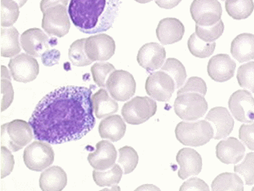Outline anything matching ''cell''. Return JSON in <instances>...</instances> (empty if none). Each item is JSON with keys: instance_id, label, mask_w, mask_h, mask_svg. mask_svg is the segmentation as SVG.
<instances>
[{"instance_id": "6da1fadb", "label": "cell", "mask_w": 254, "mask_h": 191, "mask_svg": "<svg viewBox=\"0 0 254 191\" xmlns=\"http://www.w3.org/2000/svg\"><path fill=\"white\" fill-rule=\"evenodd\" d=\"M92 94L87 87L64 86L44 96L29 120L34 138L58 145L85 137L95 124Z\"/></svg>"}, {"instance_id": "7a4b0ae2", "label": "cell", "mask_w": 254, "mask_h": 191, "mask_svg": "<svg viewBox=\"0 0 254 191\" xmlns=\"http://www.w3.org/2000/svg\"><path fill=\"white\" fill-rule=\"evenodd\" d=\"M120 0H70L68 14L74 27L84 34L107 31L120 10Z\"/></svg>"}, {"instance_id": "3957f363", "label": "cell", "mask_w": 254, "mask_h": 191, "mask_svg": "<svg viewBox=\"0 0 254 191\" xmlns=\"http://www.w3.org/2000/svg\"><path fill=\"white\" fill-rule=\"evenodd\" d=\"M175 135L182 145L199 147L210 142L214 137V128L206 120L191 123L182 121L176 126Z\"/></svg>"}, {"instance_id": "277c9868", "label": "cell", "mask_w": 254, "mask_h": 191, "mask_svg": "<svg viewBox=\"0 0 254 191\" xmlns=\"http://www.w3.org/2000/svg\"><path fill=\"white\" fill-rule=\"evenodd\" d=\"M30 124L16 119L1 125V145L16 152L25 147L34 138Z\"/></svg>"}, {"instance_id": "5b68a950", "label": "cell", "mask_w": 254, "mask_h": 191, "mask_svg": "<svg viewBox=\"0 0 254 191\" xmlns=\"http://www.w3.org/2000/svg\"><path fill=\"white\" fill-rule=\"evenodd\" d=\"M174 107L175 113L181 119L194 121L205 115L208 110V103L201 94L186 93L178 96Z\"/></svg>"}, {"instance_id": "8992f818", "label": "cell", "mask_w": 254, "mask_h": 191, "mask_svg": "<svg viewBox=\"0 0 254 191\" xmlns=\"http://www.w3.org/2000/svg\"><path fill=\"white\" fill-rule=\"evenodd\" d=\"M157 109V103L151 98L136 96L124 105L122 115L126 122L138 125L155 115Z\"/></svg>"}, {"instance_id": "52a82bcc", "label": "cell", "mask_w": 254, "mask_h": 191, "mask_svg": "<svg viewBox=\"0 0 254 191\" xmlns=\"http://www.w3.org/2000/svg\"><path fill=\"white\" fill-rule=\"evenodd\" d=\"M55 161V152L49 143L36 141L23 152V162L29 170L41 172L52 166Z\"/></svg>"}, {"instance_id": "ba28073f", "label": "cell", "mask_w": 254, "mask_h": 191, "mask_svg": "<svg viewBox=\"0 0 254 191\" xmlns=\"http://www.w3.org/2000/svg\"><path fill=\"white\" fill-rule=\"evenodd\" d=\"M106 88L113 99L127 101L136 92V82L132 75L124 70H115L106 81Z\"/></svg>"}, {"instance_id": "9c48e42d", "label": "cell", "mask_w": 254, "mask_h": 191, "mask_svg": "<svg viewBox=\"0 0 254 191\" xmlns=\"http://www.w3.org/2000/svg\"><path fill=\"white\" fill-rule=\"evenodd\" d=\"M190 12L196 24L208 27L219 23L222 9L218 0H194Z\"/></svg>"}, {"instance_id": "30bf717a", "label": "cell", "mask_w": 254, "mask_h": 191, "mask_svg": "<svg viewBox=\"0 0 254 191\" xmlns=\"http://www.w3.org/2000/svg\"><path fill=\"white\" fill-rule=\"evenodd\" d=\"M146 92L156 100L168 102L175 92L176 86L169 75L163 71L151 73L145 84Z\"/></svg>"}, {"instance_id": "8fae6325", "label": "cell", "mask_w": 254, "mask_h": 191, "mask_svg": "<svg viewBox=\"0 0 254 191\" xmlns=\"http://www.w3.org/2000/svg\"><path fill=\"white\" fill-rule=\"evenodd\" d=\"M43 14L42 27L50 36L63 37L68 33L71 23L65 6L49 8Z\"/></svg>"}, {"instance_id": "7c38bea8", "label": "cell", "mask_w": 254, "mask_h": 191, "mask_svg": "<svg viewBox=\"0 0 254 191\" xmlns=\"http://www.w3.org/2000/svg\"><path fill=\"white\" fill-rule=\"evenodd\" d=\"M22 48L26 53L38 58L50 48L58 44L56 38H50L39 28H31L26 30L20 37Z\"/></svg>"}, {"instance_id": "4fadbf2b", "label": "cell", "mask_w": 254, "mask_h": 191, "mask_svg": "<svg viewBox=\"0 0 254 191\" xmlns=\"http://www.w3.org/2000/svg\"><path fill=\"white\" fill-rule=\"evenodd\" d=\"M9 68L13 80L23 84L34 81L39 74V64L28 54L22 53L12 58Z\"/></svg>"}, {"instance_id": "5bb4252c", "label": "cell", "mask_w": 254, "mask_h": 191, "mask_svg": "<svg viewBox=\"0 0 254 191\" xmlns=\"http://www.w3.org/2000/svg\"><path fill=\"white\" fill-rule=\"evenodd\" d=\"M115 41L108 34H97L86 39L85 52L92 62L109 60L115 54Z\"/></svg>"}, {"instance_id": "9a60e30c", "label": "cell", "mask_w": 254, "mask_h": 191, "mask_svg": "<svg viewBox=\"0 0 254 191\" xmlns=\"http://www.w3.org/2000/svg\"><path fill=\"white\" fill-rule=\"evenodd\" d=\"M229 107L233 117L240 122L251 123L254 120V98L247 91L239 90L232 94Z\"/></svg>"}, {"instance_id": "2e32d148", "label": "cell", "mask_w": 254, "mask_h": 191, "mask_svg": "<svg viewBox=\"0 0 254 191\" xmlns=\"http://www.w3.org/2000/svg\"><path fill=\"white\" fill-rule=\"evenodd\" d=\"M165 59L166 51L162 45L155 42L144 44L137 54L138 64L148 73L161 69Z\"/></svg>"}, {"instance_id": "e0dca14e", "label": "cell", "mask_w": 254, "mask_h": 191, "mask_svg": "<svg viewBox=\"0 0 254 191\" xmlns=\"http://www.w3.org/2000/svg\"><path fill=\"white\" fill-rule=\"evenodd\" d=\"M237 64L226 54H219L212 57L208 61V76L214 81L224 83L234 76Z\"/></svg>"}, {"instance_id": "ac0fdd59", "label": "cell", "mask_w": 254, "mask_h": 191, "mask_svg": "<svg viewBox=\"0 0 254 191\" xmlns=\"http://www.w3.org/2000/svg\"><path fill=\"white\" fill-rule=\"evenodd\" d=\"M95 152L88 156V161L91 167L96 170H105L115 165L117 158L116 148L109 141H101L96 144Z\"/></svg>"}, {"instance_id": "d6986e66", "label": "cell", "mask_w": 254, "mask_h": 191, "mask_svg": "<svg viewBox=\"0 0 254 191\" xmlns=\"http://www.w3.org/2000/svg\"><path fill=\"white\" fill-rule=\"evenodd\" d=\"M176 161L180 166L179 177L182 180L198 175L202 169L201 155L190 148L181 149L177 154Z\"/></svg>"}, {"instance_id": "ffe728a7", "label": "cell", "mask_w": 254, "mask_h": 191, "mask_svg": "<svg viewBox=\"0 0 254 191\" xmlns=\"http://www.w3.org/2000/svg\"><path fill=\"white\" fill-rule=\"evenodd\" d=\"M205 120L212 123L215 128V140L226 138L231 134L234 127V120L226 108L217 106L211 109Z\"/></svg>"}, {"instance_id": "44dd1931", "label": "cell", "mask_w": 254, "mask_h": 191, "mask_svg": "<svg viewBox=\"0 0 254 191\" xmlns=\"http://www.w3.org/2000/svg\"><path fill=\"white\" fill-rule=\"evenodd\" d=\"M245 152L244 144L233 137L220 141L215 147L216 157L224 164H237L244 158Z\"/></svg>"}, {"instance_id": "7402d4cb", "label": "cell", "mask_w": 254, "mask_h": 191, "mask_svg": "<svg viewBox=\"0 0 254 191\" xmlns=\"http://www.w3.org/2000/svg\"><path fill=\"white\" fill-rule=\"evenodd\" d=\"M185 26L176 18H165L159 22L156 34L157 39L164 45L175 44L183 38Z\"/></svg>"}, {"instance_id": "603a6c76", "label": "cell", "mask_w": 254, "mask_h": 191, "mask_svg": "<svg viewBox=\"0 0 254 191\" xmlns=\"http://www.w3.org/2000/svg\"><path fill=\"white\" fill-rule=\"evenodd\" d=\"M67 183V174L59 167H52L44 170L39 180L42 191H62Z\"/></svg>"}, {"instance_id": "cb8c5ba5", "label": "cell", "mask_w": 254, "mask_h": 191, "mask_svg": "<svg viewBox=\"0 0 254 191\" xmlns=\"http://www.w3.org/2000/svg\"><path fill=\"white\" fill-rule=\"evenodd\" d=\"M232 56L240 63L254 59V34L244 33L231 43Z\"/></svg>"}, {"instance_id": "d4e9b609", "label": "cell", "mask_w": 254, "mask_h": 191, "mask_svg": "<svg viewBox=\"0 0 254 191\" xmlns=\"http://www.w3.org/2000/svg\"><path fill=\"white\" fill-rule=\"evenodd\" d=\"M127 131V125L121 116L111 115L101 121L99 133L102 138H106L116 142L124 138Z\"/></svg>"}, {"instance_id": "484cf974", "label": "cell", "mask_w": 254, "mask_h": 191, "mask_svg": "<svg viewBox=\"0 0 254 191\" xmlns=\"http://www.w3.org/2000/svg\"><path fill=\"white\" fill-rule=\"evenodd\" d=\"M94 110L98 119L109 117L117 113L119 105L116 99L110 97L107 91L102 88L92 96Z\"/></svg>"}, {"instance_id": "4316f807", "label": "cell", "mask_w": 254, "mask_h": 191, "mask_svg": "<svg viewBox=\"0 0 254 191\" xmlns=\"http://www.w3.org/2000/svg\"><path fill=\"white\" fill-rule=\"evenodd\" d=\"M0 53L4 58L16 56L21 51L19 42V32L14 27H2L0 30Z\"/></svg>"}, {"instance_id": "83f0119b", "label": "cell", "mask_w": 254, "mask_h": 191, "mask_svg": "<svg viewBox=\"0 0 254 191\" xmlns=\"http://www.w3.org/2000/svg\"><path fill=\"white\" fill-rule=\"evenodd\" d=\"M212 191H244V182L233 173H223L215 177L212 183Z\"/></svg>"}, {"instance_id": "f1b7e54d", "label": "cell", "mask_w": 254, "mask_h": 191, "mask_svg": "<svg viewBox=\"0 0 254 191\" xmlns=\"http://www.w3.org/2000/svg\"><path fill=\"white\" fill-rule=\"evenodd\" d=\"M254 9L253 0H226V12L234 20H245L252 14Z\"/></svg>"}, {"instance_id": "f546056e", "label": "cell", "mask_w": 254, "mask_h": 191, "mask_svg": "<svg viewBox=\"0 0 254 191\" xmlns=\"http://www.w3.org/2000/svg\"><path fill=\"white\" fill-rule=\"evenodd\" d=\"M123 172L118 164H115L107 171H98L95 170L92 172V177L96 185L99 187H113L118 184L122 178Z\"/></svg>"}, {"instance_id": "4dcf8cb0", "label": "cell", "mask_w": 254, "mask_h": 191, "mask_svg": "<svg viewBox=\"0 0 254 191\" xmlns=\"http://www.w3.org/2000/svg\"><path fill=\"white\" fill-rule=\"evenodd\" d=\"M189 52L193 56L199 59H205L211 56L215 52V42H205L200 39L195 33L191 34L188 41Z\"/></svg>"}, {"instance_id": "1f68e13d", "label": "cell", "mask_w": 254, "mask_h": 191, "mask_svg": "<svg viewBox=\"0 0 254 191\" xmlns=\"http://www.w3.org/2000/svg\"><path fill=\"white\" fill-rule=\"evenodd\" d=\"M161 71L166 73L173 79L177 89L182 87L187 78V73L183 64L173 58L167 59L164 66L161 67Z\"/></svg>"}, {"instance_id": "d6a6232c", "label": "cell", "mask_w": 254, "mask_h": 191, "mask_svg": "<svg viewBox=\"0 0 254 191\" xmlns=\"http://www.w3.org/2000/svg\"><path fill=\"white\" fill-rule=\"evenodd\" d=\"M0 8L1 27H12L16 23L20 15V6L13 0H0Z\"/></svg>"}, {"instance_id": "836d02e7", "label": "cell", "mask_w": 254, "mask_h": 191, "mask_svg": "<svg viewBox=\"0 0 254 191\" xmlns=\"http://www.w3.org/2000/svg\"><path fill=\"white\" fill-rule=\"evenodd\" d=\"M85 42H86L85 38L77 40L71 44L69 48V59L74 66L83 67L92 64V61L88 59L85 52Z\"/></svg>"}, {"instance_id": "e575fe53", "label": "cell", "mask_w": 254, "mask_h": 191, "mask_svg": "<svg viewBox=\"0 0 254 191\" xmlns=\"http://www.w3.org/2000/svg\"><path fill=\"white\" fill-rule=\"evenodd\" d=\"M14 93L7 69L1 66V111L6 110L13 100Z\"/></svg>"}, {"instance_id": "d590c367", "label": "cell", "mask_w": 254, "mask_h": 191, "mask_svg": "<svg viewBox=\"0 0 254 191\" xmlns=\"http://www.w3.org/2000/svg\"><path fill=\"white\" fill-rule=\"evenodd\" d=\"M119 164L124 169V174H129L136 169L139 162V156L133 148L124 146L119 149Z\"/></svg>"}, {"instance_id": "8d00e7d4", "label": "cell", "mask_w": 254, "mask_h": 191, "mask_svg": "<svg viewBox=\"0 0 254 191\" xmlns=\"http://www.w3.org/2000/svg\"><path fill=\"white\" fill-rule=\"evenodd\" d=\"M224 31V23L222 20L213 26H199L196 24L195 34L200 39L205 42H215V40L219 39Z\"/></svg>"}, {"instance_id": "74e56055", "label": "cell", "mask_w": 254, "mask_h": 191, "mask_svg": "<svg viewBox=\"0 0 254 191\" xmlns=\"http://www.w3.org/2000/svg\"><path fill=\"white\" fill-rule=\"evenodd\" d=\"M115 70V67L109 62L95 63L91 68L94 82L96 85L102 88L106 87L108 76H110Z\"/></svg>"}, {"instance_id": "f35d334b", "label": "cell", "mask_w": 254, "mask_h": 191, "mask_svg": "<svg viewBox=\"0 0 254 191\" xmlns=\"http://www.w3.org/2000/svg\"><path fill=\"white\" fill-rule=\"evenodd\" d=\"M234 172L244 178L247 185L254 184V152L248 153L242 163L235 166Z\"/></svg>"}, {"instance_id": "ab89813d", "label": "cell", "mask_w": 254, "mask_h": 191, "mask_svg": "<svg viewBox=\"0 0 254 191\" xmlns=\"http://www.w3.org/2000/svg\"><path fill=\"white\" fill-rule=\"evenodd\" d=\"M237 78L240 87L254 94V62H247L240 66Z\"/></svg>"}, {"instance_id": "60d3db41", "label": "cell", "mask_w": 254, "mask_h": 191, "mask_svg": "<svg viewBox=\"0 0 254 191\" xmlns=\"http://www.w3.org/2000/svg\"><path fill=\"white\" fill-rule=\"evenodd\" d=\"M186 93H198L205 96L207 93V86L205 82L202 79L194 76L189 79L187 83L185 84L183 87L179 89L177 93L178 96Z\"/></svg>"}, {"instance_id": "b9f144b4", "label": "cell", "mask_w": 254, "mask_h": 191, "mask_svg": "<svg viewBox=\"0 0 254 191\" xmlns=\"http://www.w3.org/2000/svg\"><path fill=\"white\" fill-rule=\"evenodd\" d=\"M14 164V157L10 150L1 145V179H3L12 173Z\"/></svg>"}, {"instance_id": "7bdbcfd3", "label": "cell", "mask_w": 254, "mask_h": 191, "mask_svg": "<svg viewBox=\"0 0 254 191\" xmlns=\"http://www.w3.org/2000/svg\"><path fill=\"white\" fill-rule=\"evenodd\" d=\"M239 138L248 149L254 151V123L242 124L239 130Z\"/></svg>"}, {"instance_id": "ee69618b", "label": "cell", "mask_w": 254, "mask_h": 191, "mask_svg": "<svg viewBox=\"0 0 254 191\" xmlns=\"http://www.w3.org/2000/svg\"><path fill=\"white\" fill-rule=\"evenodd\" d=\"M179 191H210L208 184L199 178H190L183 183Z\"/></svg>"}, {"instance_id": "f6af8a7d", "label": "cell", "mask_w": 254, "mask_h": 191, "mask_svg": "<svg viewBox=\"0 0 254 191\" xmlns=\"http://www.w3.org/2000/svg\"><path fill=\"white\" fill-rule=\"evenodd\" d=\"M61 53L56 49L48 50L41 55V61L44 66L51 67L59 63Z\"/></svg>"}, {"instance_id": "bcb514c9", "label": "cell", "mask_w": 254, "mask_h": 191, "mask_svg": "<svg viewBox=\"0 0 254 191\" xmlns=\"http://www.w3.org/2000/svg\"><path fill=\"white\" fill-rule=\"evenodd\" d=\"M68 0H42L40 4L41 12L44 13L49 8L55 7L57 5H62L67 6Z\"/></svg>"}, {"instance_id": "7dc6e473", "label": "cell", "mask_w": 254, "mask_h": 191, "mask_svg": "<svg viewBox=\"0 0 254 191\" xmlns=\"http://www.w3.org/2000/svg\"><path fill=\"white\" fill-rule=\"evenodd\" d=\"M182 0H155L156 4L163 9H171L179 5Z\"/></svg>"}, {"instance_id": "c3c4849f", "label": "cell", "mask_w": 254, "mask_h": 191, "mask_svg": "<svg viewBox=\"0 0 254 191\" xmlns=\"http://www.w3.org/2000/svg\"><path fill=\"white\" fill-rule=\"evenodd\" d=\"M133 191H161L160 188L154 184H143L142 186H139Z\"/></svg>"}, {"instance_id": "681fc988", "label": "cell", "mask_w": 254, "mask_h": 191, "mask_svg": "<svg viewBox=\"0 0 254 191\" xmlns=\"http://www.w3.org/2000/svg\"><path fill=\"white\" fill-rule=\"evenodd\" d=\"M100 191H121V189H120V188L119 186H113L111 189H109V188H105V189H103Z\"/></svg>"}, {"instance_id": "f907efd6", "label": "cell", "mask_w": 254, "mask_h": 191, "mask_svg": "<svg viewBox=\"0 0 254 191\" xmlns=\"http://www.w3.org/2000/svg\"><path fill=\"white\" fill-rule=\"evenodd\" d=\"M13 1H15L19 5L20 8H21L27 2V0H13Z\"/></svg>"}, {"instance_id": "816d5d0a", "label": "cell", "mask_w": 254, "mask_h": 191, "mask_svg": "<svg viewBox=\"0 0 254 191\" xmlns=\"http://www.w3.org/2000/svg\"><path fill=\"white\" fill-rule=\"evenodd\" d=\"M136 2H139V3H147V2H151L153 0H135Z\"/></svg>"}, {"instance_id": "f5cc1de1", "label": "cell", "mask_w": 254, "mask_h": 191, "mask_svg": "<svg viewBox=\"0 0 254 191\" xmlns=\"http://www.w3.org/2000/svg\"><path fill=\"white\" fill-rule=\"evenodd\" d=\"M251 191H254V187L252 188V190H251Z\"/></svg>"}, {"instance_id": "db71d44e", "label": "cell", "mask_w": 254, "mask_h": 191, "mask_svg": "<svg viewBox=\"0 0 254 191\" xmlns=\"http://www.w3.org/2000/svg\"><path fill=\"white\" fill-rule=\"evenodd\" d=\"M222 1H226V0H222Z\"/></svg>"}]
</instances>
